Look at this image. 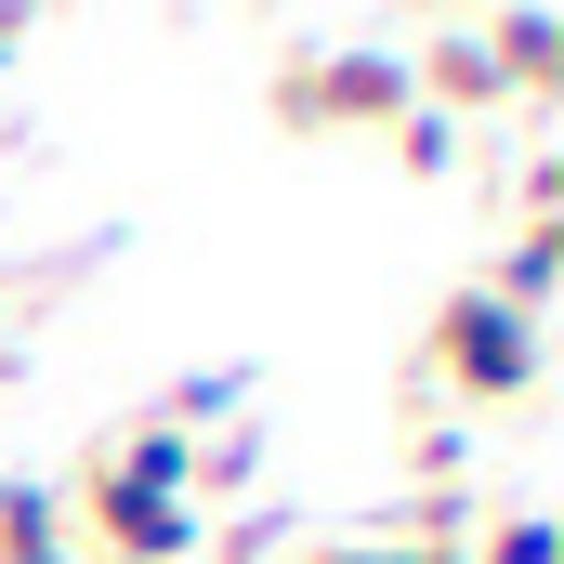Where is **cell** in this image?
<instances>
[{
	"mask_svg": "<svg viewBox=\"0 0 564 564\" xmlns=\"http://www.w3.org/2000/svg\"><path fill=\"white\" fill-rule=\"evenodd\" d=\"M79 525L106 539V564H184V552H210V525H197V433L119 421L93 459H79Z\"/></svg>",
	"mask_w": 564,
	"mask_h": 564,
	"instance_id": "cell-1",
	"label": "cell"
},
{
	"mask_svg": "<svg viewBox=\"0 0 564 564\" xmlns=\"http://www.w3.org/2000/svg\"><path fill=\"white\" fill-rule=\"evenodd\" d=\"M539 368H552L539 315H512L486 276H459L446 302H433V341H421L433 408H525V394H539Z\"/></svg>",
	"mask_w": 564,
	"mask_h": 564,
	"instance_id": "cell-2",
	"label": "cell"
},
{
	"mask_svg": "<svg viewBox=\"0 0 564 564\" xmlns=\"http://www.w3.org/2000/svg\"><path fill=\"white\" fill-rule=\"evenodd\" d=\"M408 106H421V93H408V53H381V40L276 66V119L289 132H394Z\"/></svg>",
	"mask_w": 564,
	"mask_h": 564,
	"instance_id": "cell-3",
	"label": "cell"
},
{
	"mask_svg": "<svg viewBox=\"0 0 564 564\" xmlns=\"http://www.w3.org/2000/svg\"><path fill=\"white\" fill-rule=\"evenodd\" d=\"M486 66H499V93H564V13H499Z\"/></svg>",
	"mask_w": 564,
	"mask_h": 564,
	"instance_id": "cell-4",
	"label": "cell"
},
{
	"mask_svg": "<svg viewBox=\"0 0 564 564\" xmlns=\"http://www.w3.org/2000/svg\"><path fill=\"white\" fill-rule=\"evenodd\" d=\"M499 302H512V315H552V289H564V237H539V224H525V237H512V250H499Z\"/></svg>",
	"mask_w": 564,
	"mask_h": 564,
	"instance_id": "cell-5",
	"label": "cell"
},
{
	"mask_svg": "<svg viewBox=\"0 0 564 564\" xmlns=\"http://www.w3.org/2000/svg\"><path fill=\"white\" fill-rule=\"evenodd\" d=\"M459 564H564V525L552 512H512V525H473V552Z\"/></svg>",
	"mask_w": 564,
	"mask_h": 564,
	"instance_id": "cell-6",
	"label": "cell"
},
{
	"mask_svg": "<svg viewBox=\"0 0 564 564\" xmlns=\"http://www.w3.org/2000/svg\"><path fill=\"white\" fill-rule=\"evenodd\" d=\"M408 473H421V499H433V486H459V421H446V408L408 421Z\"/></svg>",
	"mask_w": 564,
	"mask_h": 564,
	"instance_id": "cell-7",
	"label": "cell"
},
{
	"mask_svg": "<svg viewBox=\"0 0 564 564\" xmlns=\"http://www.w3.org/2000/svg\"><path fill=\"white\" fill-rule=\"evenodd\" d=\"M237 394H250V368H197V381H184V408H171V433H197V421H237Z\"/></svg>",
	"mask_w": 564,
	"mask_h": 564,
	"instance_id": "cell-8",
	"label": "cell"
},
{
	"mask_svg": "<svg viewBox=\"0 0 564 564\" xmlns=\"http://www.w3.org/2000/svg\"><path fill=\"white\" fill-rule=\"evenodd\" d=\"M394 158H408V171H446V158H459V119L408 106V119H394Z\"/></svg>",
	"mask_w": 564,
	"mask_h": 564,
	"instance_id": "cell-9",
	"label": "cell"
},
{
	"mask_svg": "<svg viewBox=\"0 0 564 564\" xmlns=\"http://www.w3.org/2000/svg\"><path fill=\"white\" fill-rule=\"evenodd\" d=\"M250 473H263V433H210V446H197V486H237V499H250Z\"/></svg>",
	"mask_w": 564,
	"mask_h": 564,
	"instance_id": "cell-10",
	"label": "cell"
},
{
	"mask_svg": "<svg viewBox=\"0 0 564 564\" xmlns=\"http://www.w3.org/2000/svg\"><path fill=\"white\" fill-rule=\"evenodd\" d=\"M512 171H525V184H512V197H525V224L552 237V224H564V158H552V144H539V158H512Z\"/></svg>",
	"mask_w": 564,
	"mask_h": 564,
	"instance_id": "cell-11",
	"label": "cell"
},
{
	"mask_svg": "<svg viewBox=\"0 0 564 564\" xmlns=\"http://www.w3.org/2000/svg\"><path fill=\"white\" fill-rule=\"evenodd\" d=\"M0 564H66V512H53V525H26V539H0Z\"/></svg>",
	"mask_w": 564,
	"mask_h": 564,
	"instance_id": "cell-12",
	"label": "cell"
}]
</instances>
